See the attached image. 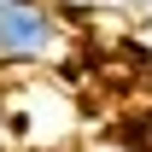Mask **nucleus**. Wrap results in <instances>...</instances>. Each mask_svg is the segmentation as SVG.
<instances>
[{
  "label": "nucleus",
  "instance_id": "1",
  "mask_svg": "<svg viewBox=\"0 0 152 152\" xmlns=\"http://www.w3.org/2000/svg\"><path fill=\"white\" fill-rule=\"evenodd\" d=\"M70 18L58 0H23L0 12V70H41L70 58Z\"/></svg>",
  "mask_w": 152,
  "mask_h": 152
},
{
  "label": "nucleus",
  "instance_id": "2",
  "mask_svg": "<svg viewBox=\"0 0 152 152\" xmlns=\"http://www.w3.org/2000/svg\"><path fill=\"white\" fill-rule=\"evenodd\" d=\"M12 140H18V129H12V99L0 94V152H12Z\"/></svg>",
  "mask_w": 152,
  "mask_h": 152
},
{
  "label": "nucleus",
  "instance_id": "3",
  "mask_svg": "<svg viewBox=\"0 0 152 152\" xmlns=\"http://www.w3.org/2000/svg\"><path fill=\"white\" fill-rule=\"evenodd\" d=\"M6 6H23V0H0V12H6Z\"/></svg>",
  "mask_w": 152,
  "mask_h": 152
},
{
  "label": "nucleus",
  "instance_id": "4",
  "mask_svg": "<svg viewBox=\"0 0 152 152\" xmlns=\"http://www.w3.org/2000/svg\"><path fill=\"white\" fill-rule=\"evenodd\" d=\"M111 152H129V146H111Z\"/></svg>",
  "mask_w": 152,
  "mask_h": 152
}]
</instances>
